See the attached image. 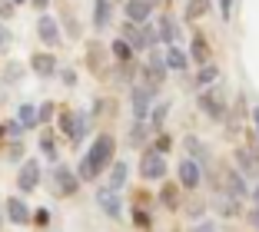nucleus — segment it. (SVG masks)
I'll return each mask as SVG.
<instances>
[{
  "label": "nucleus",
  "mask_w": 259,
  "mask_h": 232,
  "mask_svg": "<svg viewBox=\"0 0 259 232\" xmlns=\"http://www.w3.org/2000/svg\"><path fill=\"white\" fill-rule=\"evenodd\" d=\"M140 73H143L146 80L153 83V86H163V83H166V73H169V67H166V53H160L156 47H153L150 57H146V63L140 67Z\"/></svg>",
  "instance_id": "nucleus-7"
},
{
  "label": "nucleus",
  "mask_w": 259,
  "mask_h": 232,
  "mask_svg": "<svg viewBox=\"0 0 259 232\" xmlns=\"http://www.w3.org/2000/svg\"><path fill=\"white\" fill-rule=\"evenodd\" d=\"M50 182H54V189L57 193L54 196H63V199H67V196H76L80 193V176H76V169H70L67 163H54V172H50Z\"/></svg>",
  "instance_id": "nucleus-4"
},
{
  "label": "nucleus",
  "mask_w": 259,
  "mask_h": 232,
  "mask_svg": "<svg viewBox=\"0 0 259 232\" xmlns=\"http://www.w3.org/2000/svg\"><path fill=\"white\" fill-rule=\"evenodd\" d=\"M4 129H7V140H20V136H23V123L20 120H7Z\"/></svg>",
  "instance_id": "nucleus-41"
},
{
  "label": "nucleus",
  "mask_w": 259,
  "mask_h": 232,
  "mask_svg": "<svg viewBox=\"0 0 259 232\" xmlns=\"http://www.w3.org/2000/svg\"><path fill=\"white\" fill-rule=\"evenodd\" d=\"M213 206H216V212H220V216H239V199H236V196H229L226 189H216Z\"/></svg>",
  "instance_id": "nucleus-23"
},
{
  "label": "nucleus",
  "mask_w": 259,
  "mask_h": 232,
  "mask_svg": "<svg viewBox=\"0 0 259 232\" xmlns=\"http://www.w3.org/2000/svg\"><path fill=\"white\" fill-rule=\"evenodd\" d=\"M156 30H160V43L173 47V43H176V37H180V23H176V17H173V14H163L160 20H156Z\"/></svg>",
  "instance_id": "nucleus-17"
},
{
  "label": "nucleus",
  "mask_w": 259,
  "mask_h": 232,
  "mask_svg": "<svg viewBox=\"0 0 259 232\" xmlns=\"http://www.w3.org/2000/svg\"><path fill=\"white\" fill-rule=\"evenodd\" d=\"M7 140V129H4V123H0V143Z\"/></svg>",
  "instance_id": "nucleus-53"
},
{
  "label": "nucleus",
  "mask_w": 259,
  "mask_h": 232,
  "mask_svg": "<svg viewBox=\"0 0 259 232\" xmlns=\"http://www.w3.org/2000/svg\"><path fill=\"white\" fill-rule=\"evenodd\" d=\"M113 20V0H93V30H107Z\"/></svg>",
  "instance_id": "nucleus-18"
},
{
  "label": "nucleus",
  "mask_w": 259,
  "mask_h": 232,
  "mask_svg": "<svg viewBox=\"0 0 259 232\" xmlns=\"http://www.w3.org/2000/svg\"><path fill=\"white\" fill-rule=\"evenodd\" d=\"M153 150L169 153V150H173V136H169L166 129H160V133H156V140H153Z\"/></svg>",
  "instance_id": "nucleus-38"
},
{
  "label": "nucleus",
  "mask_w": 259,
  "mask_h": 232,
  "mask_svg": "<svg viewBox=\"0 0 259 232\" xmlns=\"http://www.w3.org/2000/svg\"><path fill=\"white\" fill-rule=\"evenodd\" d=\"M163 4H169V0H163Z\"/></svg>",
  "instance_id": "nucleus-56"
},
{
  "label": "nucleus",
  "mask_w": 259,
  "mask_h": 232,
  "mask_svg": "<svg viewBox=\"0 0 259 232\" xmlns=\"http://www.w3.org/2000/svg\"><path fill=\"white\" fill-rule=\"evenodd\" d=\"M123 40H126V43L133 47L137 53L150 50V33H146V23H133V20H126V23H123Z\"/></svg>",
  "instance_id": "nucleus-11"
},
{
  "label": "nucleus",
  "mask_w": 259,
  "mask_h": 232,
  "mask_svg": "<svg viewBox=\"0 0 259 232\" xmlns=\"http://www.w3.org/2000/svg\"><path fill=\"white\" fill-rule=\"evenodd\" d=\"M57 129H60L67 140H73V129H76V113L73 110H60L57 113Z\"/></svg>",
  "instance_id": "nucleus-32"
},
{
  "label": "nucleus",
  "mask_w": 259,
  "mask_h": 232,
  "mask_svg": "<svg viewBox=\"0 0 259 232\" xmlns=\"http://www.w3.org/2000/svg\"><path fill=\"white\" fill-rule=\"evenodd\" d=\"M252 123H256V133H259V106L252 110Z\"/></svg>",
  "instance_id": "nucleus-50"
},
{
  "label": "nucleus",
  "mask_w": 259,
  "mask_h": 232,
  "mask_svg": "<svg viewBox=\"0 0 259 232\" xmlns=\"http://www.w3.org/2000/svg\"><path fill=\"white\" fill-rule=\"evenodd\" d=\"M183 150H186V156H193L196 163H203V169H209V150L199 143V136H186V140H183Z\"/></svg>",
  "instance_id": "nucleus-24"
},
{
  "label": "nucleus",
  "mask_w": 259,
  "mask_h": 232,
  "mask_svg": "<svg viewBox=\"0 0 259 232\" xmlns=\"http://www.w3.org/2000/svg\"><path fill=\"white\" fill-rule=\"evenodd\" d=\"M0 97H4V86H0Z\"/></svg>",
  "instance_id": "nucleus-55"
},
{
  "label": "nucleus",
  "mask_w": 259,
  "mask_h": 232,
  "mask_svg": "<svg viewBox=\"0 0 259 232\" xmlns=\"http://www.w3.org/2000/svg\"><path fill=\"white\" fill-rule=\"evenodd\" d=\"M50 222H54V219H50V209H47V206L33 209V225H37V229H47Z\"/></svg>",
  "instance_id": "nucleus-40"
},
{
  "label": "nucleus",
  "mask_w": 259,
  "mask_h": 232,
  "mask_svg": "<svg viewBox=\"0 0 259 232\" xmlns=\"http://www.w3.org/2000/svg\"><path fill=\"white\" fill-rule=\"evenodd\" d=\"M180 182H163V189H160V206H166V209H180Z\"/></svg>",
  "instance_id": "nucleus-28"
},
{
  "label": "nucleus",
  "mask_w": 259,
  "mask_h": 232,
  "mask_svg": "<svg viewBox=\"0 0 259 232\" xmlns=\"http://www.w3.org/2000/svg\"><path fill=\"white\" fill-rule=\"evenodd\" d=\"M57 120V103L54 100H44L40 103V123H54Z\"/></svg>",
  "instance_id": "nucleus-39"
},
{
  "label": "nucleus",
  "mask_w": 259,
  "mask_h": 232,
  "mask_svg": "<svg viewBox=\"0 0 259 232\" xmlns=\"http://www.w3.org/2000/svg\"><path fill=\"white\" fill-rule=\"evenodd\" d=\"M14 7H17V4H10V0H0V17H10V14H14Z\"/></svg>",
  "instance_id": "nucleus-47"
},
{
  "label": "nucleus",
  "mask_w": 259,
  "mask_h": 232,
  "mask_svg": "<svg viewBox=\"0 0 259 232\" xmlns=\"http://www.w3.org/2000/svg\"><path fill=\"white\" fill-rule=\"evenodd\" d=\"M4 50H10V30L0 23V53H4Z\"/></svg>",
  "instance_id": "nucleus-44"
},
{
  "label": "nucleus",
  "mask_w": 259,
  "mask_h": 232,
  "mask_svg": "<svg viewBox=\"0 0 259 232\" xmlns=\"http://www.w3.org/2000/svg\"><path fill=\"white\" fill-rule=\"evenodd\" d=\"M220 17H223V20L233 17V0H220Z\"/></svg>",
  "instance_id": "nucleus-45"
},
{
  "label": "nucleus",
  "mask_w": 259,
  "mask_h": 232,
  "mask_svg": "<svg viewBox=\"0 0 259 232\" xmlns=\"http://www.w3.org/2000/svg\"><path fill=\"white\" fill-rule=\"evenodd\" d=\"M193 232H220V229H216V222H213V219H203L199 225H193Z\"/></svg>",
  "instance_id": "nucleus-43"
},
{
  "label": "nucleus",
  "mask_w": 259,
  "mask_h": 232,
  "mask_svg": "<svg viewBox=\"0 0 259 232\" xmlns=\"http://www.w3.org/2000/svg\"><path fill=\"white\" fill-rule=\"evenodd\" d=\"M107 53H110V47L103 50L97 40H90V43H87V63H90L93 73H103V57H107Z\"/></svg>",
  "instance_id": "nucleus-29"
},
{
  "label": "nucleus",
  "mask_w": 259,
  "mask_h": 232,
  "mask_svg": "<svg viewBox=\"0 0 259 232\" xmlns=\"http://www.w3.org/2000/svg\"><path fill=\"white\" fill-rule=\"evenodd\" d=\"M249 222H252V225H256V229H259V206H256V209L249 212Z\"/></svg>",
  "instance_id": "nucleus-49"
},
{
  "label": "nucleus",
  "mask_w": 259,
  "mask_h": 232,
  "mask_svg": "<svg viewBox=\"0 0 259 232\" xmlns=\"http://www.w3.org/2000/svg\"><path fill=\"white\" fill-rule=\"evenodd\" d=\"M130 219H133V229H140V232H150L153 229V216L143 209V206H133V212H130Z\"/></svg>",
  "instance_id": "nucleus-33"
},
{
  "label": "nucleus",
  "mask_w": 259,
  "mask_h": 232,
  "mask_svg": "<svg viewBox=\"0 0 259 232\" xmlns=\"http://www.w3.org/2000/svg\"><path fill=\"white\" fill-rule=\"evenodd\" d=\"M150 133H153L150 120H133V123H130V133H126V143L133 146V150H140V146L150 143Z\"/></svg>",
  "instance_id": "nucleus-16"
},
{
  "label": "nucleus",
  "mask_w": 259,
  "mask_h": 232,
  "mask_svg": "<svg viewBox=\"0 0 259 232\" xmlns=\"http://www.w3.org/2000/svg\"><path fill=\"white\" fill-rule=\"evenodd\" d=\"M176 176H180V186H183L186 193H196L199 182H203V163H196L193 156L180 159V166H176Z\"/></svg>",
  "instance_id": "nucleus-8"
},
{
  "label": "nucleus",
  "mask_w": 259,
  "mask_h": 232,
  "mask_svg": "<svg viewBox=\"0 0 259 232\" xmlns=\"http://www.w3.org/2000/svg\"><path fill=\"white\" fill-rule=\"evenodd\" d=\"M97 206H100V212H103V216L107 219H123V202H120V193H116V189H110V186H100L97 193Z\"/></svg>",
  "instance_id": "nucleus-9"
},
{
  "label": "nucleus",
  "mask_w": 259,
  "mask_h": 232,
  "mask_svg": "<svg viewBox=\"0 0 259 232\" xmlns=\"http://www.w3.org/2000/svg\"><path fill=\"white\" fill-rule=\"evenodd\" d=\"M113 153H116V140L110 133H100L97 140L87 146V153L80 156V163H76V176H80L83 182H97L100 172L113 166Z\"/></svg>",
  "instance_id": "nucleus-1"
},
{
  "label": "nucleus",
  "mask_w": 259,
  "mask_h": 232,
  "mask_svg": "<svg viewBox=\"0 0 259 232\" xmlns=\"http://www.w3.org/2000/svg\"><path fill=\"white\" fill-rule=\"evenodd\" d=\"M10 4H17V7H20V4H27V0H10Z\"/></svg>",
  "instance_id": "nucleus-54"
},
{
  "label": "nucleus",
  "mask_w": 259,
  "mask_h": 232,
  "mask_svg": "<svg viewBox=\"0 0 259 232\" xmlns=\"http://www.w3.org/2000/svg\"><path fill=\"white\" fill-rule=\"evenodd\" d=\"M190 60L199 63V67H206V63L213 60V50H209V43H206V37L199 30H193V43H190Z\"/></svg>",
  "instance_id": "nucleus-15"
},
{
  "label": "nucleus",
  "mask_w": 259,
  "mask_h": 232,
  "mask_svg": "<svg viewBox=\"0 0 259 232\" xmlns=\"http://www.w3.org/2000/svg\"><path fill=\"white\" fill-rule=\"evenodd\" d=\"M126 179H130V163H123V159H113V166L107 169V186L120 193V189L126 186Z\"/></svg>",
  "instance_id": "nucleus-20"
},
{
  "label": "nucleus",
  "mask_w": 259,
  "mask_h": 232,
  "mask_svg": "<svg viewBox=\"0 0 259 232\" xmlns=\"http://www.w3.org/2000/svg\"><path fill=\"white\" fill-rule=\"evenodd\" d=\"M30 4H33V10H47L50 7V0H30Z\"/></svg>",
  "instance_id": "nucleus-48"
},
{
  "label": "nucleus",
  "mask_w": 259,
  "mask_h": 232,
  "mask_svg": "<svg viewBox=\"0 0 259 232\" xmlns=\"http://www.w3.org/2000/svg\"><path fill=\"white\" fill-rule=\"evenodd\" d=\"M223 189H226L229 196H236V199H246V196L252 193L249 186H246V176L239 169H226V179H223Z\"/></svg>",
  "instance_id": "nucleus-14"
},
{
  "label": "nucleus",
  "mask_w": 259,
  "mask_h": 232,
  "mask_svg": "<svg viewBox=\"0 0 259 232\" xmlns=\"http://www.w3.org/2000/svg\"><path fill=\"white\" fill-rule=\"evenodd\" d=\"M166 67L169 70H176V73H183L186 67H190V53L186 50H180V47H166Z\"/></svg>",
  "instance_id": "nucleus-27"
},
{
  "label": "nucleus",
  "mask_w": 259,
  "mask_h": 232,
  "mask_svg": "<svg viewBox=\"0 0 259 232\" xmlns=\"http://www.w3.org/2000/svg\"><path fill=\"white\" fill-rule=\"evenodd\" d=\"M110 57H113V63H133L137 50H133V47H130L123 37H116L113 43H110Z\"/></svg>",
  "instance_id": "nucleus-26"
},
{
  "label": "nucleus",
  "mask_w": 259,
  "mask_h": 232,
  "mask_svg": "<svg viewBox=\"0 0 259 232\" xmlns=\"http://www.w3.org/2000/svg\"><path fill=\"white\" fill-rule=\"evenodd\" d=\"M123 14L133 23H146L150 14H153V7H150V0H126V4H123Z\"/></svg>",
  "instance_id": "nucleus-19"
},
{
  "label": "nucleus",
  "mask_w": 259,
  "mask_h": 232,
  "mask_svg": "<svg viewBox=\"0 0 259 232\" xmlns=\"http://www.w3.org/2000/svg\"><path fill=\"white\" fill-rule=\"evenodd\" d=\"M40 153H44L47 163H60V146H57L54 129H44V133H40Z\"/></svg>",
  "instance_id": "nucleus-22"
},
{
  "label": "nucleus",
  "mask_w": 259,
  "mask_h": 232,
  "mask_svg": "<svg viewBox=\"0 0 259 232\" xmlns=\"http://www.w3.org/2000/svg\"><path fill=\"white\" fill-rule=\"evenodd\" d=\"M67 30H70V37H80V23H76L70 14H67Z\"/></svg>",
  "instance_id": "nucleus-46"
},
{
  "label": "nucleus",
  "mask_w": 259,
  "mask_h": 232,
  "mask_svg": "<svg viewBox=\"0 0 259 232\" xmlns=\"http://www.w3.org/2000/svg\"><path fill=\"white\" fill-rule=\"evenodd\" d=\"M17 120L23 123V129L44 126V123H40V106H33V103H20V106H17Z\"/></svg>",
  "instance_id": "nucleus-25"
},
{
  "label": "nucleus",
  "mask_w": 259,
  "mask_h": 232,
  "mask_svg": "<svg viewBox=\"0 0 259 232\" xmlns=\"http://www.w3.org/2000/svg\"><path fill=\"white\" fill-rule=\"evenodd\" d=\"M4 222H7V212L0 209V232H4Z\"/></svg>",
  "instance_id": "nucleus-52"
},
{
  "label": "nucleus",
  "mask_w": 259,
  "mask_h": 232,
  "mask_svg": "<svg viewBox=\"0 0 259 232\" xmlns=\"http://www.w3.org/2000/svg\"><path fill=\"white\" fill-rule=\"evenodd\" d=\"M220 83V67L216 63H206V67H199V73H196V86L199 90H206V86H216Z\"/></svg>",
  "instance_id": "nucleus-30"
},
{
  "label": "nucleus",
  "mask_w": 259,
  "mask_h": 232,
  "mask_svg": "<svg viewBox=\"0 0 259 232\" xmlns=\"http://www.w3.org/2000/svg\"><path fill=\"white\" fill-rule=\"evenodd\" d=\"M160 86H153L143 73L137 76V83L130 86V106H133V120H150L153 113V97H156Z\"/></svg>",
  "instance_id": "nucleus-2"
},
{
  "label": "nucleus",
  "mask_w": 259,
  "mask_h": 232,
  "mask_svg": "<svg viewBox=\"0 0 259 232\" xmlns=\"http://www.w3.org/2000/svg\"><path fill=\"white\" fill-rule=\"evenodd\" d=\"M140 176L150 182H160L166 179V153L160 150H143V156H140Z\"/></svg>",
  "instance_id": "nucleus-5"
},
{
  "label": "nucleus",
  "mask_w": 259,
  "mask_h": 232,
  "mask_svg": "<svg viewBox=\"0 0 259 232\" xmlns=\"http://www.w3.org/2000/svg\"><path fill=\"white\" fill-rule=\"evenodd\" d=\"M166 116H169V100H166V103H156V106H153V113H150L153 133H160V129L166 126Z\"/></svg>",
  "instance_id": "nucleus-34"
},
{
  "label": "nucleus",
  "mask_w": 259,
  "mask_h": 232,
  "mask_svg": "<svg viewBox=\"0 0 259 232\" xmlns=\"http://www.w3.org/2000/svg\"><path fill=\"white\" fill-rule=\"evenodd\" d=\"M236 169L243 176H259V156L252 150H246V146H239L236 150Z\"/></svg>",
  "instance_id": "nucleus-21"
},
{
  "label": "nucleus",
  "mask_w": 259,
  "mask_h": 232,
  "mask_svg": "<svg viewBox=\"0 0 259 232\" xmlns=\"http://www.w3.org/2000/svg\"><path fill=\"white\" fill-rule=\"evenodd\" d=\"M4 212H7V222H14V225H30L33 222V209L23 202V196H10Z\"/></svg>",
  "instance_id": "nucleus-10"
},
{
  "label": "nucleus",
  "mask_w": 259,
  "mask_h": 232,
  "mask_svg": "<svg viewBox=\"0 0 259 232\" xmlns=\"http://www.w3.org/2000/svg\"><path fill=\"white\" fill-rule=\"evenodd\" d=\"M40 182H44V166H40V159H23L20 169H17V189H20V193H33Z\"/></svg>",
  "instance_id": "nucleus-6"
},
{
  "label": "nucleus",
  "mask_w": 259,
  "mask_h": 232,
  "mask_svg": "<svg viewBox=\"0 0 259 232\" xmlns=\"http://www.w3.org/2000/svg\"><path fill=\"white\" fill-rule=\"evenodd\" d=\"M20 80H23V67H20V63H14V60H10L7 67H4V86H17Z\"/></svg>",
  "instance_id": "nucleus-36"
},
{
  "label": "nucleus",
  "mask_w": 259,
  "mask_h": 232,
  "mask_svg": "<svg viewBox=\"0 0 259 232\" xmlns=\"http://www.w3.org/2000/svg\"><path fill=\"white\" fill-rule=\"evenodd\" d=\"M93 120H97V116H93V113H76V129H73V146H80V143H83V136L90 133V126H93Z\"/></svg>",
  "instance_id": "nucleus-31"
},
{
  "label": "nucleus",
  "mask_w": 259,
  "mask_h": 232,
  "mask_svg": "<svg viewBox=\"0 0 259 232\" xmlns=\"http://www.w3.org/2000/svg\"><path fill=\"white\" fill-rule=\"evenodd\" d=\"M196 103H199V110H203L213 123H223V120H226V113H229V106H226V100H223L220 86H206V90H199Z\"/></svg>",
  "instance_id": "nucleus-3"
},
{
  "label": "nucleus",
  "mask_w": 259,
  "mask_h": 232,
  "mask_svg": "<svg viewBox=\"0 0 259 232\" xmlns=\"http://www.w3.org/2000/svg\"><path fill=\"white\" fill-rule=\"evenodd\" d=\"M60 20H54V17H50V14H44V17H40V20H37V37H40V43H44V47H57V43H60Z\"/></svg>",
  "instance_id": "nucleus-12"
},
{
  "label": "nucleus",
  "mask_w": 259,
  "mask_h": 232,
  "mask_svg": "<svg viewBox=\"0 0 259 232\" xmlns=\"http://www.w3.org/2000/svg\"><path fill=\"white\" fill-rule=\"evenodd\" d=\"M27 159V146H23V140H10L7 146V163H23Z\"/></svg>",
  "instance_id": "nucleus-37"
},
{
  "label": "nucleus",
  "mask_w": 259,
  "mask_h": 232,
  "mask_svg": "<svg viewBox=\"0 0 259 232\" xmlns=\"http://www.w3.org/2000/svg\"><path fill=\"white\" fill-rule=\"evenodd\" d=\"M249 196H252V202H256V206H259V182H256V189H252Z\"/></svg>",
  "instance_id": "nucleus-51"
},
{
  "label": "nucleus",
  "mask_w": 259,
  "mask_h": 232,
  "mask_svg": "<svg viewBox=\"0 0 259 232\" xmlns=\"http://www.w3.org/2000/svg\"><path fill=\"white\" fill-rule=\"evenodd\" d=\"M60 80L67 83V86H76V70L73 67H60Z\"/></svg>",
  "instance_id": "nucleus-42"
},
{
  "label": "nucleus",
  "mask_w": 259,
  "mask_h": 232,
  "mask_svg": "<svg viewBox=\"0 0 259 232\" xmlns=\"http://www.w3.org/2000/svg\"><path fill=\"white\" fill-rule=\"evenodd\" d=\"M30 70L37 76H44V80H47V76H57V73H60L54 53H33V57H30Z\"/></svg>",
  "instance_id": "nucleus-13"
},
{
  "label": "nucleus",
  "mask_w": 259,
  "mask_h": 232,
  "mask_svg": "<svg viewBox=\"0 0 259 232\" xmlns=\"http://www.w3.org/2000/svg\"><path fill=\"white\" fill-rule=\"evenodd\" d=\"M209 4L213 0H186V10H183V17L186 20H199V17L209 10Z\"/></svg>",
  "instance_id": "nucleus-35"
}]
</instances>
